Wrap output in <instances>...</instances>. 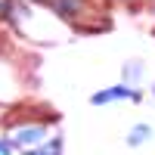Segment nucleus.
<instances>
[{"label":"nucleus","mask_w":155,"mask_h":155,"mask_svg":"<svg viewBox=\"0 0 155 155\" xmlns=\"http://www.w3.org/2000/svg\"><path fill=\"white\" fill-rule=\"evenodd\" d=\"M41 137H44V127H22L19 137H16V143L31 146V143H41Z\"/></svg>","instance_id":"2"},{"label":"nucleus","mask_w":155,"mask_h":155,"mask_svg":"<svg viewBox=\"0 0 155 155\" xmlns=\"http://www.w3.org/2000/svg\"><path fill=\"white\" fill-rule=\"evenodd\" d=\"M34 155H59V140H53V143H47L44 149H37Z\"/></svg>","instance_id":"3"},{"label":"nucleus","mask_w":155,"mask_h":155,"mask_svg":"<svg viewBox=\"0 0 155 155\" xmlns=\"http://www.w3.org/2000/svg\"><path fill=\"white\" fill-rule=\"evenodd\" d=\"M140 140H146V127H137L134 130V143H140Z\"/></svg>","instance_id":"4"},{"label":"nucleus","mask_w":155,"mask_h":155,"mask_svg":"<svg viewBox=\"0 0 155 155\" xmlns=\"http://www.w3.org/2000/svg\"><path fill=\"white\" fill-rule=\"evenodd\" d=\"M112 99H137L134 90H127V87H115V90H102V93L93 96L96 106H102V102H112Z\"/></svg>","instance_id":"1"},{"label":"nucleus","mask_w":155,"mask_h":155,"mask_svg":"<svg viewBox=\"0 0 155 155\" xmlns=\"http://www.w3.org/2000/svg\"><path fill=\"white\" fill-rule=\"evenodd\" d=\"M9 152H12V146L6 143V140H0V155H9Z\"/></svg>","instance_id":"5"}]
</instances>
